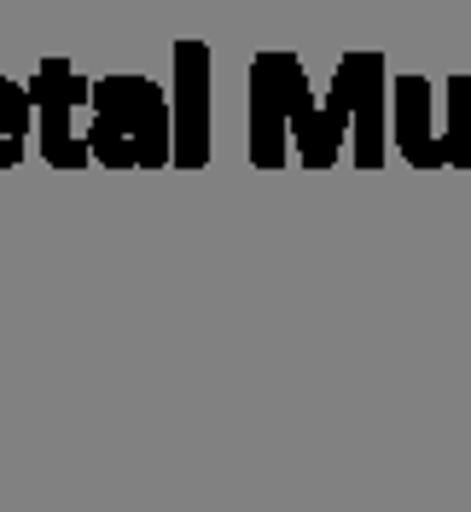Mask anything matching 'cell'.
Segmentation results:
<instances>
[{
	"mask_svg": "<svg viewBox=\"0 0 471 512\" xmlns=\"http://www.w3.org/2000/svg\"><path fill=\"white\" fill-rule=\"evenodd\" d=\"M216 140V59L204 41L169 53V169H204Z\"/></svg>",
	"mask_w": 471,
	"mask_h": 512,
	"instance_id": "3957f363",
	"label": "cell"
},
{
	"mask_svg": "<svg viewBox=\"0 0 471 512\" xmlns=\"http://www.w3.org/2000/svg\"><path fill=\"white\" fill-rule=\"evenodd\" d=\"M390 146L402 152L408 169H448L437 128V88L431 76H390Z\"/></svg>",
	"mask_w": 471,
	"mask_h": 512,
	"instance_id": "8992f818",
	"label": "cell"
},
{
	"mask_svg": "<svg viewBox=\"0 0 471 512\" xmlns=\"http://www.w3.org/2000/svg\"><path fill=\"white\" fill-rule=\"evenodd\" d=\"M349 76V140L344 158L355 169H384L390 158V64L384 53H344Z\"/></svg>",
	"mask_w": 471,
	"mask_h": 512,
	"instance_id": "5b68a950",
	"label": "cell"
},
{
	"mask_svg": "<svg viewBox=\"0 0 471 512\" xmlns=\"http://www.w3.org/2000/svg\"><path fill=\"white\" fill-rule=\"evenodd\" d=\"M437 111L448 169H471V76H448V88L437 94Z\"/></svg>",
	"mask_w": 471,
	"mask_h": 512,
	"instance_id": "ba28073f",
	"label": "cell"
},
{
	"mask_svg": "<svg viewBox=\"0 0 471 512\" xmlns=\"http://www.w3.org/2000/svg\"><path fill=\"white\" fill-rule=\"evenodd\" d=\"M320 99L309 94V70L297 53H256L251 59V163L256 169H285L291 163V134L309 123Z\"/></svg>",
	"mask_w": 471,
	"mask_h": 512,
	"instance_id": "7a4b0ae2",
	"label": "cell"
},
{
	"mask_svg": "<svg viewBox=\"0 0 471 512\" xmlns=\"http://www.w3.org/2000/svg\"><path fill=\"white\" fill-rule=\"evenodd\" d=\"M35 152L53 169H88V76L70 59H41L30 76Z\"/></svg>",
	"mask_w": 471,
	"mask_h": 512,
	"instance_id": "277c9868",
	"label": "cell"
},
{
	"mask_svg": "<svg viewBox=\"0 0 471 512\" xmlns=\"http://www.w3.org/2000/svg\"><path fill=\"white\" fill-rule=\"evenodd\" d=\"M88 158L99 169H169V88L117 70L88 82Z\"/></svg>",
	"mask_w": 471,
	"mask_h": 512,
	"instance_id": "6da1fadb",
	"label": "cell"
},
{
	"mask_svg": "<svg viewBox=\"0 0 471 512\" xmlns=\"http://www.w3.org/2000/svg\"><path fill=\"white\" fill-rule=\"evenodd\" d=\"M35 146V99L30 82L0 76V169H18Z\"/></svg>",
	"mask_w": 471,
	"mask_h": 512,
	"instance_id": "52a82bcc",
	"label": "cell"
}]
</instances>
